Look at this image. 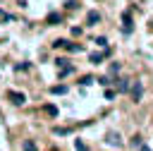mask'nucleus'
I'll list each match as a JSON object with an SVG mask.
<instances>
[{"instance_id":"17","label":"nucleus","mask_w":153,"mask_h":151,"mask_svg":"<svg viewBox=\"0 0 153 151\" xmlns=\"http://www.w3.org/2000/svg\"><path fill=\"white\" fill-rule=\"evenodd\" d=\"M96 43H98L100 48H105V46H108V38H103V36H100V38H96Z\"/></svg>"},{"instance_id":"6","label":"nucleus","mask_w":153,"mask_h":151,"mask_svg":"<svg viewBox=\"0 0 153 151\" xmlns=\"http://www.w3.org/2000/svg\"><path fill=\"white\" fill-rule=\"evenodd\" d=\"M103 58H105V53H91V55H88V60H91L93 65H100Z\"/></svg>"},{"instance_id":"2","label":"nucleus","mask_w":153,"mask_h":151,"mask_svg":"<svg viewBox=\"0 0 153 151\" xmlns=\"http://www.w3.org/2000/svg\"><path fill=\"white\" fill-rule=\"evenodd\" d=\"M129 91H131V98H134V101H141V96H143V86H141V81L129 84Z\"/></svg>"},{"instance_id":"4","label":"nucleus","mask_w":153,"mask_h":151,"mask_svg":"<svg viewBox=\"0 0 153 151\" xmlns=\"http://www.w3.org/2000/svg\"><path fill=\"white\" fill-rule=\"evenodd\" d=\"M86 22H88V24H98V22H100V14H98L96 10H91V12L86 14Z\"/></svg>"},{"instance_id":"12","label":"nucleus","mask_w":153,"mask_h":151,"mask_svg":"<svg viewBox=\"0 0 153 151\" xmlns=\"http://www.w3.org/2000/svg\"><path fill=\"white\" fill-rule=\"evenodd\" d=\"M24 151H38V149H36V144H33L31 139H26V141H24Z\"/></svg>"},{"instance_id":"22","label":"nucleus","mask_w":153,"mask_h":151,"mask_svg":"<svg viewBox=\"0 0 153 151\" xmlns=\"http://www.w3.org/2000/svg\"><path fill=\"white\" fill-rule=\"evenodd\" d=\"M112 96H115V91H112V89H108V86H105V98H112Z\"/></svg>"},{"instance_id":"15","label":"nucleus","mask_w":153,"mask_h":151,"mask_svg":"<svg viewBox=\"0 0 153 151\" xmlns=\"http://www.w3.org/2000/svg\"><path fill=\"white\" fill-rule=\"evenodd\" d=\"M93 81H96V79H93V77H91V74H88V77H84V79H81V84H84V86H88V84H93Z\"/></svg>"},{"instance_id":"9","label":"nucleus","mask_w":153,"mask_h":151,"mask_svg":"<svg viewBox=\"0 0 153 151\" xmlns=\"http://www.w3.org/2000/svg\"><path fill=\"white\" fill-rule=\"evenodd\" d=\"M108 141H110L112 146H120V144H122V141H120V134H115V132H110V134H108Z\"/></svg>"},{"instance_id":"20","label":"nucleus","mask_w":153,"mask_h":151,"mask_svg":"<svg viewBox=\"0 0 153 151\" xmlns=\"http://www.w3.org/2000/svg\"><path fill=\"white\" fill-rule=\"evenodd\" d=\"M110 72H112V74L120 72V62H112V65H110Z\"/></svg>"},{"instance_id":"8","label":"nucleus","mask_w":153,"mask_h":151,"mask_svg":"<svg viewBox=\"0 0 153 151\" xmlns=\"http://www.w3.org/2000/svg\"><path fill=\"white\" fill-rule=\"evenodd\" d=\"M60 22H62V17H60L57 12H50V14H48V24H60Z\"/></svg>"},{"instance_id":"14","label":"nucleus","mask_w":153,"mask_h":151,"mask_svg":"<svg viewBox=\"0 0 153 151\" xmlns=\"http://www.w3.org/2000/svg\"><path fill=\"white\" fill-rule=\"evenodd\" d=\"M98 84H103V86H110V84H112V79H110V77H100V79H98Z\"/></svg>"},{"instance_id":"5","label":"nucleus","mask_w":153,"mask_h":151,"mask_svg":"<svg viewBox=\"0 0 153 151\" xmlns=\"http://www.w3.org/2000/svg\"><path fill=\"white\" fill-rule=\"evenodd\" d=\"M50 93H53V96H62V93H67V86H65V84H57V86H50Z\"/></svg>"},{"instance_id":"23","label":"nucleus","mask_w":153,"mask_h":151,"mask_svg":"<svg viewBox=\"0 0 153 151\" xmlns=\"http://www.w3.org/2000/svg\"><path fill=\"white\" fill-rule=\"evenodd\" d=\"M141 151H151V149H148V146H141Z\"/></svg>"},{"instance_id":"19","label":"nucleus","mask_w":153,"mask_h":151,"mask_svg":"<svg viewBox=\"0 0 153 151\" xmlns=\"http://www.w3.org/2000/svg\"><path fill=\"white\" fill-rule=\"evenodd\" d=\"M53 48H65V41H62V38H57V41L53 43Z\"/></svg>"},{"instance_id":"18","label":"nucleus","mask_w":153,"mask_h":151,"mask_svg":"<svg viewBox=\"0 0 153 151\" xmlns=\"http://www.w3.org/2000/svg\"><path fill=\"white\" fill-rule=\"evenodd\" d=\"M14 70H17V72H22V70H29V62H19Z\"/></svg>"},{"instance_id":"11","label":"nucleus","mask_w":153,"mask_h":151,"mask_svg":"<svg viewBox=\"0 0 153 151\" xmlns=\"http://www.w3.org/2000/svg\"><path fill=\"white\" fill-rule=\"evenodd\" d=\"M43 110H45V113H48V115H50V117H55V115H57V108H55V105H53V103H48V105H45V108H43Z\"/></svg>"},{"instance_id":"16","label":"nucleus","mask_w":153,"mask_h":151,"mask_svg":"<svg viewBox=\"0 0 153 151\" xmlns=\"http://www.w3.org/2000/svg\"><path fill=\"white\" fill-rule=\"evenodd\" d=\"M0 19H2V22H12V14H7V12L0 10Z\"/></svg>"},{"instance_id":"21","label":"nucleus","mask_w":153,"mask_h":151,"mask_svg":"<svg viewBox=\"0 0 153 151\" xmlns=\"http://www.w3.org/2000/svg\"><path fill=\"white\" fill-rule=\"evenodd\" d=\"M74 146H76V151H86V146H84V141H79V139H76V144H74Z\"/></svg>"},{"instance_id":"3","label":"nucleus","mask_w":153,"mask_h":151,"mask_svg":"<svg viewBox=\"0 0 153 151\" xmlns=\"http://www.w3.org/2000/svg\"><path fill=\"white\" fill-rule=\"evenodd\" d=\"M131 29H134V24H131V17L124 12V14H122V31H124V34H131Z\"/></svg>"},{"instance_id":"13","label":"nucleus","mask_w":153,"mask_h":151,"mask_svg":"<svg viewBox=\"0 0 153 151\" xmlns=\"http://www.w3.org/2000/svg\"><path fill=\"white\" fill-rule=\"evenodd\" d=\"M55 65H57V67H65V65H69V60H67V58H57Z\"/></svg>"},{"instance_id":"10","label":"nucleus","mask_w":153,"mask_h":151,"mask_svg":"<svg viewBox=\"0 0 153 151\" xmlns=\"http://www.w3.org/2000/svg\"><path fill=\"white\" fill-rule=\"evenodd\" d=\"M117 91H122V93H124V91H129V81H127V79H120V84H117Z\"/></svg>"},{"instance_id":"1","label":"nucleus","mask_w":153,"mask_h":151,"mask_svg":"<svg viewBox=\"0 0 153 151\" xmlns=\"http://www.w3.org/2000/svg\"><path fill=\"white\" fill-rule=\"evenodd\" d=\"M7 101H12L14 105H24V103H26V96H24L22 91H12V89H10V91H7Z\"/></svg>"},{"instance_id":"7","label":"nucleus","mask_w":153,"mask_h":151,"mask_svg":"<svg viewBox=\"0 0 153 151\" xmlns=\"http://www.w3.org/2000/svg\"><path fill=\"white\" fill-rule=\"evenodd\" d=\"M65 48H67L69 53H81V46H79V43H69V41H65Z\"/></svg>"}]
</instances>
